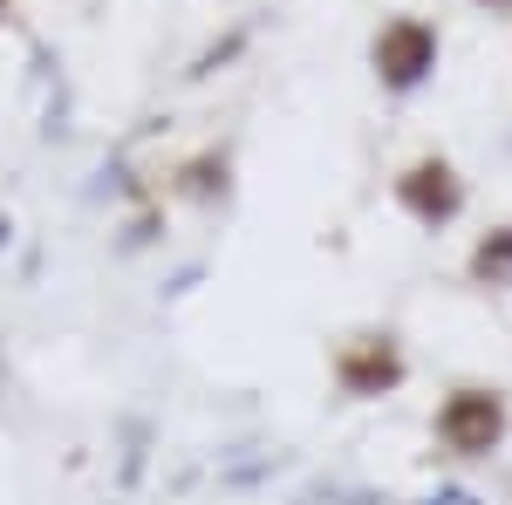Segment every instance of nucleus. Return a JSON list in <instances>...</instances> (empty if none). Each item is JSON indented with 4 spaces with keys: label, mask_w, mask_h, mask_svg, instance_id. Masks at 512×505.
Masks as SVG:
<instances>
[{
    "label": "nucleus",
    "mask_w": 512,
    "mask_h": 505,
    "mask_svg": "<svg viewBox=\"0 0 512 505\" xmlns=\"http://www.w3.org/2000/svg\"><path fill=\"white\" fill-rule=\"evenodd\" d=\"M506 437H512V389L506 383L458 376V383L437 396V410H431L437 458H451V465H485V458L506 451Z\"/></svg>",
    "instance_id": "obj_1"
},
{
    "label": "nucleus",
    "mask_w": 512,
    "mask_h": 505,
    "mask_svg": "<svg viewBox=\"0 0 512 505\" xmlns=\"http://www.w3.org/2000/svg\"><path fill=\"white\" fill-rule=\"evenodd\" d=\"M390 205L417 226V233H451L472 212V178L458 171V157L417 151L390 171Z\"/></svg>",
    "instance_id": "obj_2"
},
{
    "label": "nucleus",
    "mask_w": 512,
    "mask_h": 505,
    "mask_svg": "<svg viewBox=\"0 0 512 505\" xmlns=\"http://www.w3.org/2000/svg\"><path fill=\"white\" fill-rule=\"evenodd\" d=\"M328 383H335V396H349V403H383V396H396V389L410 383L403 335L396 328H355V335H342L328 349Z\"/></svg>",
    "instance_id": "obj_3"
},
{
    "label": "nucleus",
    "mask_w": 512,
    "mask_h": 505,
    "mask_svg": "<svg viewBox=\"0 0 512 505\" xmlns=\"http://www.w3.org/2000/svg\"><path fill=\"white\" fill-rule=\"evenodd\" d=\"M437 62H444V35H437V21H424V14H390L369 35V69L383 82V96H417L437 76Z\"/></svg>",
    "instance_id": "obj_4"
},
{
    "label": "nucleus",
    "mask_w": 512,
    "mask_h": 505,
    "mask_svg": "<svg viewBox=\"0 0 512 505\" xmlns=\"http://www.w3.org/2000/svg\"><path fill=\"white\" fill-rule=\"evenodd\" d=\"M465 280L478 294H512V219H492L465 253Z\"/></svg>",
    "instance_id": "obj_5"
},
{
    "label": "nucleus",
    "mask_w": 512,
    "mask_h": 505,
    "mask_svg": "<svg viewBox=\"0 0 512 505\" xmlns=\"http://www.w3.org/2000/svg\"><path fill=\"white\" fill-rule=\"evenodd\" d=\"M485 7H499V14H512V0H485Z\"/></svg>",
    "instance_id": "obj_6"
},
{
    "label": "nucleus",
    "mask_w": 512,
    "mask_h": 505,
    "mask_svg": "<svg viewBox=\"0 0 512 505\" xmlns=\"http://www.w3.org/2000/svg\"><path fill=\"white\" fill-rule=\"evenodd\" d=\"M7 14H14V0H0V21H7Z\"/></svg>",
    "instance_id": "obj_7"
}]
</instances>
